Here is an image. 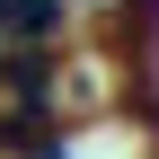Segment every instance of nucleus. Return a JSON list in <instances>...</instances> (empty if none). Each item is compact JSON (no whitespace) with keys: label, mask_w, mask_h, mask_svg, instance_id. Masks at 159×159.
I'll return each mask as SVG.
<instances>
[{"label":"nucleus","mask_w":159,"mask_h":159,"mask_svg":"<svg viewBox=\"0 0 159 159\" xmlns=\"http://www.w3.org/2000/svg\"><path fill=\"white\" fill-rule=\"evenodd\" d=\"M62 35V0H0V53H44Z\"/></svg>","instance_id":"f257e3e1"}]
</instances>
